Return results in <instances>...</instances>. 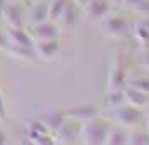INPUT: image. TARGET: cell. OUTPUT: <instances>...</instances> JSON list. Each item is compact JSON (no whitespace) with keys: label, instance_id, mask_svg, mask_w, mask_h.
<instances>
[{"label":"cell","instance_id":"cell-1","mask_svg":"<svg viewBox=\"0 0 149 145\" xmlns=\"http://www.w3.org/2000/svg\"><path fill=\"white\" fill-rule=\"evenodd\" d=\"M0 14L9 27H24V9L20 3H7Z\"/></svg>","mask_w":149,"mask_h":145},{"label":"cell","instance_id":"cell-2","mask_svg":"<svg viewBox=\"0 0 149 145\" xmlns=\"http://www.w3.org/2000/svg\"><path fill=\"white\" fill-rule=\"evenodd\" d=\"M107 130H109L107 123H103V122H90L83 128V137L86 138L88 144H102L107 138Z\"/></svg>","mask_w":149,"mask_h":145},{"label":"cell","instance_id":"cell-3","mask_svg":"<svg viewBox=\"0 0 149 145\" xmlns=\"http://www.w3.org/2000/svg\"><path fill=\"white\" fill-rule=\"evenodd\" d=\"M5 36L9 39V44L14 46H24V47H34V39L31 32L24 30V27H9L5 30Z\"/></svg>","mask_w":149,"mask_h":145},{"label":"cell","instance_id":"cell-4","mask_svg":"<svg viewBox=\"0 0 149 145\" xmlns=\"http://www.w3.org/2000/svg\"><path fill=\"white\" fill-rule=\"evenodd\" d=\"M31 36L36 41H47V39H58L59 36V30L53 22H41V24H34L32 30H31Z\"/></svg>","mask_w":149,"mask_h":145},{"label":"cell","instance_id":"cell-5","mask_svg":"<svg viewBox=\"0 0 149 145\" xmlns=\"http://www.w3.org/2000/svg\"><path fill=\"white\" fill-rule=\"evenodd\" d=\"M34 51H36V56L44 59V61H49L53 59L58 51H59V42L58 39H47V41H36L34 44Z\"/></svg>","mask_w":149,"mask_h":145},{"label":"cell","instance_id":"cell-6","mask_svg":"<svg viewBox=\"0 0 149 145\" xmlns=\"http://www.w3.org/2000/svg\"><path fill=\"white\" fill-rule=\"evenodd\" d=\"M7 54L14 59H19V61H34L37 56H36V51L34 47H24V46H14L10 44L9 46V51Z\"/></svg>","mask_w":149,"mask_h":145},{"label":"cell","instance_id":"cell-7","mask_svg":"<svg viewBox=\"0 0 149 145\" xmlns=\"http://www.w3.org/2000/svg\"><path fill=\"white\" fill-rule=\"evenodd\" d=\"M29 22L34 26V24H41V22H46L49 19V3L46 2H41V3H36L31 12H29Z\"/></svg>","mask_w":149,"mask_h":145},{"label":"cell","instance_id":"cell-8","mask_svg":"<svg viewBox=\"0 0 149 145\" xmlns=\"http://www.w3.org/2000/svg\"><path fill=\"white\" fill-rule=\"evenodd\" d=\"M85 9H86L88 17L100 19V17H103V15L107 14L109 3H107V0H90V2L85 5Z\"/></svg>","mask_w":149,"mask_h":145},{"label":"cell","instance_id":"cell-9","mask_svg":"<svg viewBox=\"0 0 149 145\" xmlns=\"http://www.w3.org/2000/svg\"><path fill=\"white\" fill-rule=\"evenodd\" d=\"M58 20H59V22H63L65 26H73L74 22L78 20V9H76V3L68 0Z\"/></svg>","mask_w":149,"mask_h":145},{"label":"cell","instance_id":"cell-10","mask_svg":"<svg viewBox=\"0 0 149 145\" xmlns=\"http://www.w3.org/2000/svg\"><path fill=\"white\" fill-rule=\"evenodd\" d=\"M42 122H44V125H46L49 130H59L61 125L65 123V113H61V111H51V113H47L46 117L42 118Z\"/></svg>","mask_w":149,"mask_h":145},{"label":"cell","instance_id":"cell-11","mask_svg":"<svg viewBox=\"0 0 149 145\" xmlns=\"http://www.w3.org/2000/svg\"><path fill=\"white\" fill-rule=\"evenodd\" d=\"M97 108L95 106H78V108H71L65 113V117H73V118H92L95 117Z\"/></svg>","mask_w":149,"mask_h":145},{"label":"cell","instance_id":"cell-12","mask_svg":"<svg viewBox=\"0 0 149 145\" xmlns=\"http://www.w3.org/2000/svg\"><path fill=\"white\" fill-rule=\"evenodd\" d=\"M66 2L68 0H53L51 3H49V19L51 20H58L59 15H61V12L65 9Z\"/></svg>","mask_w":149,"mask_h":145},{"label":"cell","instance_id":"cell-13","mask_svg":"<svg viewBox=\"0 0 149 145\" xmlns=\"http://www.w3.org/2000/svg\"><path fill=\"white\" fill-rule=\"evenodd\" d=\"M124 20H120V19H110L109 22H107V29L110 30V32H113V34H117V32H120V30H124Z\"/></svg>","mask_w":149,"mask_h":145},{"label":"cell","instance_id":"cell-14","mask_svg":"<svg viewBox=\"0 0 149 145\" xmlns=\"http://www.w3.org/2000/svg\"><path fill=\"white\" fill-rule=\"evenodd\" d=\"M31 140H32L34 144H39V145H51V144H54L53 137L49 135V133H39V135H34Z\"/></svg>","mask_w":149,"mask_h":145},{"label":"cell","instance_id":"cell-15","mask_svg":"<svg viewBox=\"0 0 149 145\" xmlns=\"http://www.w3.org/2000/svg\"><path fill=\"white\" fill-rule=\"evenodd\" d=\"M107 138H109V142H110V144H122L125 137H124L122 132H112L110 135H107Z\"/></svg>","mask_w":149,"mask_h":145},{"label":"cell","instance_id":"cell-16","mask_svg":"<svg viewBox=\"0 0 149 145\" xmlns=\"http://www.w3.org/2000/svg\"><path fill=\"white\" fill-rule=\"evenodd\" d=\"M9 39L5 36V32H0V51L2 52H5L7 54V51H9Z\"/></svg>","mask_w":149,"mask_h":145},{"label":"cell","instance_id":"cell-17","mask_svg":"<svg viewBox=\"0 0 149 145\" xmlns=\"http://www.w3.org/2000/svg\"><path fill=\"white\" fill-rule=\"evenodd\" d=\"M0 120H5V105H3L2 93H0Z\"/></svg>","mask_w":149,"mask_h":145},{"label":"cell","instance_id":"cell-18","mask_svg":"<svg viewBox=\"0 0 149 145\" xmlns=\"http://www.w3.org/2000/svg\"><path fill=\"white\" fill-rule=\"evenodd\" d=\"M3 144H7V133L0 128V145H3Z\"/></svg>","mask_w":149,"mask_h":145},{"label":"cell","instance_id":"cell-19","mask_svg":"<svg viewBox=\"0 0 149 145\" xmlns=\"http://www.w3.org/2000/svg\"><path fill=\"white\" fill-rule=\"evenodd\" d=\"M73 2L76 3V5H80V7H85V5H86L90 0H73Z\"/></svg>","mask_w":149,"mask_h":145},{"label":"cell","instance_id":"cell-20","mask_svg":"<svg viewBox=\"0 0 149 145\" xmlns=\"http://www.w3.org/2000/svg\"><path fill=\"white\" fill-rule=\"evenodd\" d=\"M7 5V0H0V12L3 10V7Z\"/></svg>","mask_w":149,"mask_h":145}]
</instances>
